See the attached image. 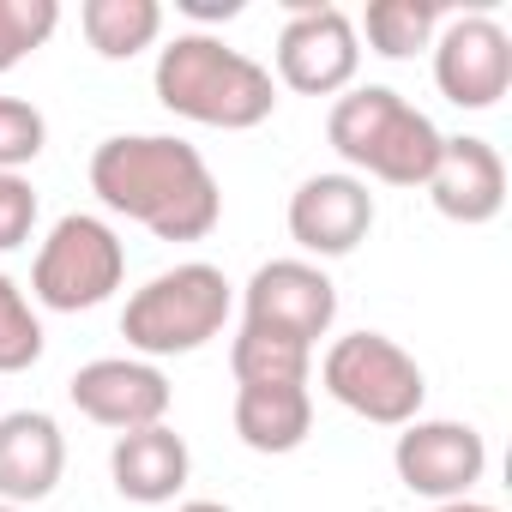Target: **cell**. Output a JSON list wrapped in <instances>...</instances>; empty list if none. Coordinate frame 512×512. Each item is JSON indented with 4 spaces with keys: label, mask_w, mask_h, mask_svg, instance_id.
<instances>
[{
    "label": "cell",
    "mask_w": 512,
    "mask_h": 512,
    "mask_svg": "<svg viewBox=\"0 0 512 512\" xmlns=\"http://www.w3.org/2000/svg\"><path fill=\"white\" fill-rule=\"evenodd\" d=\"M67 398L85 422L133 434V428H157L169 416V380L157 362L139 356H97L67 380Z\"/></svg>",
    "instance_id": "cell-11"
},
{
    "label": "cell",
    "mask_w": 512,
    "mask_h": 512,
    "mask_svg": "<svg viewBox=\"0 0 512 512\" xmlns=\"http://www.w3.org/2000/svg\"><path fill=\"white\" fill-rule=\"evenodd\" d=\"M49 145V121L25 97H0V175H25Z\"/></svg>",
    "instance_id": "cell-22"
},
{
    "label": "cell",
    "mask_w": 512,
    "mask_h": 512,
    "mask_svg": "<svg viewBox=\"0 0 512 512\" xmlns=\"http://www.w3.org/2000/svg\"><path fill=\"white\" fill-rule=\"evenodd\" d=\"M67 470V434L49 410H13L0 416V500L37 506L55 494Z\"/></svg>",
    "instance_id": "cell-14"
},
{
    "label": "cell",
    "mask_w": 512,
    "mask_h": 512,
    "mask_svg": "<svg viewBox=\"0 0 512 512\" xmlns=\"http://www.w3.org/2000/svg\"><path fill=\"white\" fill-rule=\"evenodd\" d=\"M187 470H193V452H187V440H181L169 422H157V428H133V434H115L109 476H115V494H121V500L169 506V500L187 488Z\"/></svg>",
    "instance_id": "cell-15"
},
{
    "label": "cell",
    "mask_w": 512,
    "mask_h": 512,
    "mask_svg": "<svg viewBox=\"0 0 512 512\" xmlns=\"http://www.w3.org/2000/svg\"><path fill=\"white\" fill-rule=\"evenodd\" d=\"M43 320H37V308L25 302V290L0 272V374H25V368H37L43 362Z\"/></svg>",
    "instance_id": "cell-20"
},
{
    "label": "cell",
    "mask_w": 512,
    "mask_h": 512,
    "mask_svg": "<svg viewBox=\"0 0 512 512\" xmlns=\"http://www.w3.org/2000/svg\"><path fill=\"white\" fill-rule=\"evenodd\" d=\"M37 229V187L25 175H0V253L25 247Z\"/></svg>",
    "instance_id": "cell-23"
},
{
    "label": "cell",
    "mask_w": 512,
    "mask_h": 512,
    "mask_svg": "<svg viewBox=\"0 0 512 512\" xmlns=\"http://www.w3.org/2000/svg\"><path fill=\"white\" fill-rule=\"evenodd\" d=\"M356 37H368L380 61H410L440 37V0H374Z\"/></svg>",
    "instance_id": "cell-18"
},
{
    "label": "cell",
    "mask_w": 512,
    "mask_h": 512,
    "mask_svg": "<svg viewBox=\"0 0 512 512\" xmlns=\"http://www.w3.org/2000/svg\"><path fill=\"white\" fill-rule=\"evenodd\" d=\"M79 25L103 61H133L163 37V7L157 0H85Z\"/></svg>",
    "instance_id": "cell-17"
},
{
    "label": "cell",
    "mask_w": 512,
    "mask_h": 512,
    "mask_svg": "<svg viewBox=\"0 0 512 512\" xmlns=\"http://www.w3.org/2000/svg\"><path fill=\"white\" fill-rule=\"evenodd\" d=\"M434 85L452 109H494L512 91V37L488 13H464L434 37Z\"/></svg>",
    "instance_id": "cell-10"
},
{
    "label": "cell",
    "mask_w": 512,
    "mask_h": 512,
    "mask_svg": "<svg viewBox=\"0 0 512 512\" xmlns=\"http://www.w3.org/2000/svg\"><path fill=\"white\" fill-rule=\"evenodd\" d=\"M181 13L187 19H235L241 0H181Z\"/></svg>",
    "instance_id": "cell-24"
},
{
    "label": "cell",
    "mask_w": 512,
    "mask_h": 512,
    "mask_svg": "<svg viewBox=\"0 0 512 512\" xmlns=\"http://www.w3.org/2000/svg\"><path fill=\"white\" fill-rule=\"evenodd\" d=\"M151 85L169 115H181L193 127H217V133H247V127L272 121V109H278L272 67L229 49L211 31H181L175 43H163Z\"/></svg>",
    "instance_id": "cell-2"
},
{
    "label": "cell",
    "mask_w": 512,
    "mask_h": 512,
    "mask_svg": "<svg viewBox=\"0 0 512 512\" xmlns=\"http://www.w3.org/2000/svg\"><path fill=\"white\" fill-rule=\"evenodd\" d=\"M338 320V284L314 260H266L241 290V326L278 332L290 344H320Z\"/></svg>",
    "instance_id": "cell-8"
},
{
    "label": "cell",
    "mask_w": 512,
    "mask_h": 512,
    "mask_svg": "<svg viewBox=\"0 0 512 512\" xmlns=\"http://www.w3.org/2000/svg\"><path fill=\"white\" fill-rule=\"evenodd\" d=\"M0 512H25V506H7V500H0Z\"/></svg>",
    "instance_id": "cell-27"
},
{
    "label": "cell",
    "mask_w": 512,
    "mask_h": 512,
    "mask_svg": "<svg viewBox=\"0 0 512 512\" xmlns=\"http://www.w3.org/2000/svg\"><path fill=\"white\" fill-rule=\"evenodd\" d=\"M175 512H235V506H223V500H187V506H175Z\"/></svg>",
    "instance_id": "cell-26"
},
{
    "label": "cell",
    "mask_w": 512,
    "mask_h": 512,
    "mask_svg": "<svg viewBox=\"0 0 512 512\" xmlns=\"http://www.w3.org/2000/svg\"><path fill=\"white\" fill-rule=\"evenodd\" d=\"M440 139L446 133L392 85H356L326 115V145L350 163V175H374L386 187H422Z\"/></svg>",
    "instance_id": "cell-3"
},
{
    "label": "cell",
    "mask_w": 512,
    "mask_h": 512,
    "mask_svg": "<svg viewBox=\"0 0 512 512\" xmlns=\"http://www.w3.org/2000/svg\"><path fill=\"white\" fill-rule=\"evenodd\" d=\"M356 67H362V37L344 7H320V0L290 7L278 31V85L302 97H338L356 85Z\"/></svg>",
    "instance_id": "cell-7"
},
{
    "label": "cell",
    "mask_w": 512,
    "mask_h": 512,
    "mask_svg": "<svg viewBox=\"0 0 512 512\" xmlns=\"http://www.w3.org/2000/svg\"><path fill=\"white\" fill-rule=\"evenodd\" d=\"M61 25L55 0H0V73H13L25 55H37Z\"/></svg>",
    "instance_id": "cell-21"
},
{
    "label": "cell",
    "mask_w": 512,
    "mask_h": 512,
    "mask_svg": "<svg viewBox=\"0 0 512 512\" xmlns=\"http://www.w3.org/2000/svg\"><path fill=\"white\" fill-rule=\"evenodd\" d=\"M368 229H374V193L350 169L308 175L290 193V241L314 260H344L368 241Z\"/></svg>",
    "instance_id": "cell-12"
},
{
    "label": "cell",
    "mask_w": 512,
    "mask_h": 512,
    "mask_svg": "<svg viewBox=\"0 0 512 512\" xmlns=\"http://www.w3.org/2000/svg\"><path fill=\"white\" fill-rule=\"evenodd\" d=\"M235 434L260 458L296 452L314 434V392L308 386H235Z\"/></svg>",
    "instance_id": "cell-16"
},
{
    "label": "cell",
    "mask_w": 512,
    "mask_h": 512,
    "mask_svg": "<svg viewBox=\"0 0 512 512\" xmlns=\"http://www.w3.org/2000/svg\"><path fill=\"white\" fill-rule=\"evenodd\" d=\"M235 308V284L205 266V260H187V266H169L157 272L145 290L127 296L121 308V338L139 362H163V356H193L205 350L223 320Z\"/></svg>",
    "instance_id": "cell-4"
},
{
    "label": "cell",
    "mask_w": 512,
    "mask_h": 512,
    "mask_svg": "<svg viewBox=\"0 0 512 512\" xmlns=\"http://www.w3.org/2000/svg\"><path fill=\"white\" fill-rule=\"evenodd\" d=\"M320 386L362 422L374 428H404L422 416V398H428V380H422V362L386 338V332H350L326 350L320 362Z\"/></svg>",
    "instance_id": "cell-5"
},
{
    "label": "cell",
    "mask_w": 512,
    "mask_h": 512,
    "mask_svg": "<svg viewBox=\"0 0 512 512\" xmlns=\"http://www.w3.org/2000/svg\"><path fill=\"white\" fill-rule=\"evenodd\" d=\"M392 470L410 494L422 500H464L482 470H488V440L470 428V422H452V416H416L398 428V446H392Z\"/></svg>",
    "instance_id": "cell-9"
},
{
    "label": "cell",
    "mask_w": 512,
    "mask_h": 512,
    "mask_svg": "<svg viewBox=\"0 0 512 512\" xmlns=\"http://www.w3.org/2000/svg\"><path fill=\"white\" fill-rule=\"evenodd\" d=\"M434 512H500V506H488V500H470V494H464V500H440Z\"/></svg>",
    "instance_id": "cell-25"
},
{
    "label": "cell",
    "mask_w": 512,
    "mask_h": 512,
    "mask_svg": "<svg viewBox=\"0 0 512 512\" xmlns=\"http://www.w3.org/2000/svg\"><path fill=\"white\" fill-rule=\"evenodd\" d=\"M229 368H235V386H308L314 350L308 344H290L278 332L241 326L235 344H229Z\"/></svg>",
    "instance_id": "cell-19"
},
{
    "label": "cell",
    "mask_w": 512,
    "mask_h": 512,
    "mask_svg": "<svg viewBox=\"0 0 512 512\" xmlns=\"http://www.w3.org/2000/svg\"><path fill=\"white\" fill-rule=\"evenodd\" d=\"M428 199L440 217L476 229V223H494L506 211V163L488 139L476 133H458V139H440V157L428 169Z\"/></svg>",
    "instance_id": "cell-13"
},
{
    "label": "cell",
    "mask_w": 512,
    "mask_h": 512,
    "mask_svg": "<svg viewBox=\"0 0 512 512\" xmlns=\"http://www.w3.org/2000/svg\"><path fill=\"white\" fill-rule=\"evenodd\" d=\"M91 193L157 241H205L223 217L211 163L175 133H115L91 151Z\"/></svg>",
    "instance_id": "cell-1"
},
{
    "label": "cell",
    "mask_w": 512,
    "mask_h": 512,
    "mask_svg": "<svg viewBox=\"0 0 512 512\" xmlns=\"http://www.w3.org/2000/svg\"><path fill=\"white\" fill-rule=\"evenodd\" d=\"M127 278V247L121 235L91 217V211H67L49 241L37 247V266H31V296L55 314H85L103 308Z\"/></svg>",
    "instance_id": "cell-6"
}]
</instances>
